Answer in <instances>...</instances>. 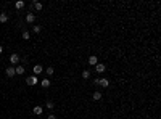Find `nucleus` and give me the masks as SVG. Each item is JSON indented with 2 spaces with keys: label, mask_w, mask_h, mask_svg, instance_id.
Masks as SVG:
<instances>
[{
  "label": "nucleus",
  "mask_w": 161,
  "mask_h": 119,
  "mask_svg": "<svg viewBox=\"0 0 161 119\" xmlns=\"http://www.w3.org/2000/svg\"><path fill=\"white\" fill-rule=\"evenodd\" d=\"M34 19H36V16H34V13H27V16H26V21H27V23H34Z\"/></svg>",
  "instance_id": "obj_12"
},
{
  "label": "nucleus",
  "mask_w": 161,
  "mask_h": 119,
  "mask_svg": "<svg viewBox=\"0 0 161 119\" xmlns=\"http://www.w3.org/2000/svg\"><path fill=\"white\" fill-rule=\"evenodd\" d=\"M27 85H36V84H37V77L36 76H31V77H27Z\"/></svg>",
  "instance_id": "obj_6"
},
{
  "label": "nucleus",
  "mask_w": 161,
  "mask_h": 119,
  "mask_svg": "<svg viewBox=\"0 0 161 119\" xmlns=\"http://www.w3.org/2000/svg\"><path fill=\"white\" fill-rule=\"evenodd\" d=\"M42 106H34V109H32V113L34 114H42Z\"/></svg>",
  "instance_id": "obj_13"
},
{
  "label": "nucleus",
  "mask_w": 161,
  "mask_h": 119,
  "mask_svg": "<svg viewBox=\"0 0 161 119\" xmlns=\"http://www.w3.org/2000/svg\"><path fill=\"white\" fill-rule=\"evenodd\" d=\"M15 6L18 8V10H21V8H24V2H23V0H18V2L15 3Z\"/></svg>",
  "instance_id": "obj_14"
},
{
  "label": "nucleus",
  "mask_w": 161,
  "mask_h": 119,
  "mask_svg": "<svg viewBox=\"0 0 161 119\" xmlns=\"http://www.w3.org/2000/svg\"><path fill=\"white\" fill-rule=\"evenodd\" d=\"M40 29H42L40 26H34V27H32V31H34L36 34H39V32H40Z\"/></svg>",
  "instance_id": "obj_19"
},
{
  "label": "nucleus",
  "mask_w": 161,
  "mask_h": 119,
  "mask_svg": "<svg viewBox=\"0 0 161 119\" xmlns=\"http://www.w3.org/2000/svg\"><path fill=\"white\" fill-rule=\"evenodd\" d=\"M92 98H93L95 101H98V100H102V92H98V90H97V92H93Z\"/></svg>",
  "instance_id": "obj_8"
},
{
  "label": "nucleus",
  "mask_w": 161,
  "mask_h": 119,
  "mask_svg": "<svg viewBox=\"0 0 161 119\" xmlns=\"http://www.w3.org/2000/svg\"><path fill=\"white\" fill-rule=\"evenodd\" d=\"M48 85H50V81H48V79H43V81H42V87H45V89H47Z\"/></svg>",
  "instance_id": "obj_18"
},
{
  "label": "nucleus",
  "mask_w": 161,
  "mask_h": 119,
  "mask_svg": "<svg viewBox=\"0 0 161 119\" xmlns=\"http://www.w3.org/2000/svg\"><path fill=\"white\" fill-rule=\"evenodd\" d=\"M0 53H3V47L2 45H0Z\"/></svg>",
  "instance_id": "obj_22"
},
{
  "label": "nucleus",
  "mask_w": 161,
  "mask_h": 119,
  "mask_svg": "<svg viewBox=\"0 0 161 119\" xmlns=\"http://www.w3.org/2000/svg\"><path fill=\"white\" fill-rule=\"evenodd\" d=\"M45 72H47V76H52V74H53V72H55V69H53V68H52V66H48L47 69H45Z\"/></svg>",
  "instance_id": "obj_15"
},
{
  "label": "nucleus",
  "mask_w": 161,
  "mask_h": 119,
  "mask_svg": "<svg viewBox=\"0 0 161 119\" xmlns=\"http://www.w3.org/2000/svg\"><path fill=\"white\" fill-rule=\"evenodd\" d=\"M47 119H56V116H55V114H48Z\"/></svg>",
  "instance_id": "obj_21"
},
{
  "label": "nucleus",
  "mask_w": 161,
  "mask_h": 119,
  "mask_svg": "<svg viewBox=\"0 0 161 119\" xmlns=\"http://www.w3.org/2000/svg\"><path fill=\"white\" fill-rule=\"evenodd\" d=\"M45 106H47L48 109H52V108H53V106H55V103H53V101H50V100H48V101L45 103Z\"/></svg>",
  "instance_id": "obj_17"
},
{
  "label": "nucleus",
  "mask_w": 161,
  "mask_h": 119,
  "mask_svg": "<svg viewBox=\"0 0 161 119\" xmlns=\"http://www.w3.org/2000/svg\"><path fill=\"white\" fill-rule=\"evenodd\" d=\"M6 21H8V15L2 11V13H0V23H6Z\"/></svg>",
  "instance_id": "obj_11"
},
{
  "label": "nucleus",
  "mask_w": 161,
  "mask_h": 119,
  "mask_svg": "<svg viewBox=\"0 0 161 119\" xmlns=\"http://www.w3.org/2000/svg\"><path fill=\"white\" fill-rule=\"evenodd\" d=\"M89 65H93V66H95V65H98V58H97L95 55H92L90 58H89Z\"/></svg>",
  "instance_id": "obj_7"
},
{
  "label": "nucleus",
  "mask_w": 161,
  "mask_h": 119,
  "mask_svg": "<svg viewBox=\"0 0 161 119\" xmlns=\"http://www.w3.org/2000/svg\"><path fill=\"white\" fill-rule=\"evenodd\" d=\"M15 72H16V74H19V76H21V74H24V66H16V68H15Z\"/></svg>",
  "instance_id": "obj_10"
},
{
  "label": "nucleus",
  "mask_w": 161,
  "mask_h": 119,
  "mask_svg": "<svg viewBox=\"0 0 161 119\" xmlns=\"http://www.w3.org/2000/svg\"><path fill=\"white\" fill-rule=\"evenodd\" d=\"M32 6H34V8H36L37 11H40V10H42V3H40V2H36V0L32 2Z\"/></svg>",
  "instance_id": "obj_9"
},
{
  "label": "nucleus",
  "mask_w": 161,
  "mask_h": 119,
  "mask_svg": "<svg viewBox=\"0 0 161 119\" xmlns=\"http://www.w3.org/2000/svg\"><path fill=\"white\" fill-rule=\"evenodd\" d=\"M29 37H31V36H29V32H26V31H24V32H23V39H24V40H29Z\"/></svg>",
  "instance_id": "obj_20"
},
{
  "label": "nucleus",
  "mask_w": 161,
  "mask_h": 119,
  "mask_svg": "<svg viewBox=\"0 0 161 119\" xmlns=\"http://www.w3.org/2000/svg\"><path fill=\"white\" fill-rule=\"evenodd\" d=\"M5 72H6V76H8V77H13V76H16V72H15V68H13V66H8Z\"/></svg>",
  "instance_id": "obj_4"
},
{
  "label": "nucleus",
  "mask_w": 161,
  "mask_h": 119,
  "mask_svg": "<svg viewBox=\"0 0 161 119\" xmlns=\"http://www.w3.org/2000/svg\"><path fill=\"white\" fill-rule=\"evenodd\" d=\"M82 77H84V79H89V77H90V71H82Z\"/></svg>",
  "instance_id": "obj_16"
},
{
  "label": "nucleus",
  "mask_w": 161,
  "mask_h": 119,
  "mask_svg": "<svg viewBox=\"0 0 161 119\" xmlns=\"http://www.w3.org/2000/svg\"><path fill=\"white\" fill-rule=\"evenodd\" d=\"M98 85H102V87H105V89H106V87L110 85V81H108L106 77H102V79L98 81Z\"/></svg>",
  "instance_id": "obj_5"
},
{
  "label": "nucleus",
  "mask_w": 161,
  "mask_h": 119,
  "mask_svg": "<svg viewBox=\"0 0 161 119\" xmlns=\"http://www.w3.org/2000/svg\"><path fill=\"white\" fill-rule=\"evenodd\" d=\"M10 63H11V65H18V63H19V55H18V53H13L10 56Z\"/></svg>",
  "instance_id": "obj_1"
},
{
  "label": "nucleus",
  "mask_w": 161,
  "mask_h": 119,
  "mask_svg": "<svg viewBox=\"0 0 161 119\" xmlns=\"http://www.w3.org/2000/svg\"><path fill=\"white\" fill-rule=\"evenodd\" d=\"M105 69H106V66L102 65V63H98V65H95V71L98 72V74H102V72H105Z\"/></svg>",
  "instance_id": "obj_3"
},
{
  "label": "nucleus",
  "mask_w": 161,
  "mask_h": 119,
  "mask_svg": "<svg viewBox=\"0 0 161 119\" xmlns=\"http://www.w3.org/2000/svg\"><path fill=\"white\" fill-rule=\"evenodd\" d=\"M32 71H34V76H39V74L43 71V68H42V65H34Z\"/></svg>",
  "instance_id": "obj_2"
}]
</instances>
